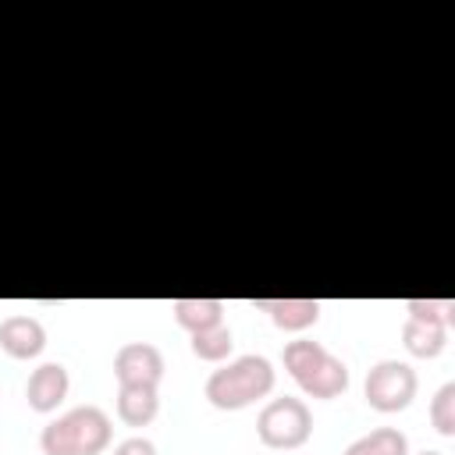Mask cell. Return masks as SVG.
Returning <instances> with one entry per match:
<instances>
[{"instance_id":"obj_4","label":"cell","mask_w":455,"mask_h":455,"mask_svg":"<svg viewBox=\"0 0 455 455\" xmlns=\"http://www.w3.org/2000/svg\"><path fill=\"white\" fill-rule=\"evenodd\" d=\"M256 434L267 448L274 451H291V448H302L313 434V416H309V405L302 398H270L259 416H256Z\"/></svg>"},{"instance_id":"obj_12","label":"cell","mask_w":455,"mask_h":455,"mask_svg":"<svg viewBox=\"0 0 455 455\" xmlns=\"http://www.w3.org/2000/svg\"><path fill=\"white\" fill-rule=\"evenodd\" d=\"M171 309H174V320H178L188 334L224 323V302H220V299H174Z\"/></svg>"},{"instance_id":"obj_8","label":"cell","mask_w":455,"mask_h":455,"mask_svg":"<svg viewBox=\"0 0 455 455\" xmlns=\"http://www.w3.org/2000/svg\"><path fill=\"white\" fill-rule=\"evenodd\" d=\"M68 387H71V377H68V366L60 363H43L39 370H32L28 377V387H25V398L36 412H53L64 398H68Z\"/></svg>"},{"instance_id":"obj_1","label":"cell","mask_w":455,"mask_h":455,"mask_svg":"<svg viewBox=\"0 0 455 455\" xmlns=\"http://www.w3.org/2000/svg\"><path fill=\"white\" fill-rule=\"evenodd\" d=\"M206 402L224 412H238L274 391V366L267 355H238L206 377Z\"/></svg>"},{"instance_id":"obj_6","label":"cell","mask_w":455,"mask_h":455,"mask_svg":"<svg viewBox=\"0 0 455 455\" xmlns=\"http://www.w3.org/2000/svg\"><path fill=\"white\" fill-rule=\"evenodd\" d=\"M114 377H117V384L156 387L164 380V352L149 341H128L114 355Z\"/></svg>"},{"instance_id":"obj_5","label":"cell","mask_w":455,"mask_h":455,"mask_svg":"<svg viewBox=\"0 0 455 455\" xmlns=\"http://www.w3.org/2000/svg\"><path fill=\"white\" fill-rule=\"evenodd\" d=\"M416 387H419V377H416V370L409 363L380 359V363L370 366L363 395H366L370 409H377V412H402V409L412 405Z\"/></svg>"},{"instance_id":"obj_3","label":"cell","mask_w":455,"mask_h":455,"mask_svg":"<svg viewBox=\"0 0 455 455\" xmlns=\"http://www.w3.org/2000/svg\"><path fill=\"white\" fill-rule=\"evenodd\" d=\"M284 370L291 373V380L309 395V398H338L348 387V366L331 355L320 341L299 338L284 345Z\"/></svg>"},{"instance_id":"obj_2","label":"cell","mask_w":455,"mask_h":455,"mask_svg":"<svg viewBox=\"0 0 455 455\" xmlns=\"http://www.w3.org/2000/svg\"><path fill=\"white\" fill-rule=\"evenodd\" d=\"M110 416L100 405H78L43 427V455H100L110 444Z\"/></svg>"},{"instance_id":"obj_13","label":"cell","mask_w":455,"mask_h":455,"mask_svg":"<svg viewBox=\"0 0 455 455\" xmlns=\"http://www.w3.org/2000/svg\"><path fill=\"white\" fill-rule=\"evenodd\" d=\"M345 455H409V437L395 427H377L363 437H355Z\"/></svg>"},{"instance_id":"obj_17","label":"cell","mask_w":455,"mask_h":455,"mask_svg":"<svg viewBox=\"0 0 455 455\" xmlns=\"http://www.w3.org/2000/svg\"><path fill=\"white\" fill-rule=\"evenodd\" d=\"M114 455H156V444L149 437H124L114 448Z\"/></svg>"},{"instance_id":"obj_9","label":"cell","mask_w":455,"mask_h":455,"mask_svg":"<svg viewBox=\"0 0 455 455\" xmlns=\"http://www.w3.org/2000/svg\"><path fill=\"white\" fill-rule=\"evenodd\" d=\"M252 306L270 313L274 327H281V331H306L320 320L316 299H252Z\"/></svg>"},{"instance_id":"obj_11","label":"cell","mask_w":455,"mask_h":455,"mask_svg":"<svg viewBox=\"0 0 455 455\" xmlns=\"http://www.w3.org/2000/svg\"><path fill=\"white\" fill-rule=\"evenodd\" d=\"M156 412H160L156 387H146V384H121L117 387V416H121V423L146 427V423L156 419Z\"/></svg>"},{"instance_id":"obj_14","label":"cell","mask_w":455,"mask_h":455,"mask_svg":"<svg viewBox=\"0 0 455 455\" xmlns=\"http://www.w3.org/2000/svg\"><path fill=\"white\" fill-rule=\"evenodd\" d=\"M192 355L203 359V363H224L235 348V334L228 323H217V327H206V331H196L192 334Z\"/></svg>"},{"instance_id":"obj_10","label":"cell","mask_w":455,"mask_h":455,"mask_svg":"<svg viewBox=\"0 0 455 455\" xmlns=\"http://www.w3.org/2000/svg\"><path fill=\"white\" fill-rule=\"evenodd\" d=\"M402 345H405V352L416 355V359H434V355H441L444 345H448V323L409 316V320L402 323Z\"/></svg>"},{"instance_id":"obj_16","label":"cell","mask_w":455,"mask_h":455,"mask_svg":"<svg viewBox=\"0 0 455 455\" xmlns=\"http://www.w3.org/2000/svg\"><path fill=\"white\" fill-rule=\"evenodd\" d=\"M405 313H409V316H419V320L451 323V320H455V302H451V299H409V302H405Z\"/></svg>"},{"instance_id":"obj_18","label":"cell","mask_w":455,"mask_h":455,"mask_svg":"<svg viewBox=\"0 0 455 455\" xmlns=\"http://www.w3.org/2000/svg\"><path fill=\"white\" fill-rule=\"evenodd\" d=\"M419 455H444V451H434V448H427V451H419Z\"/></svg>"},{"instance_id":"obj_7","label":"cell","mask_w":455,"mask_h":455,"mask_svg":"<svg viewBox=\"0 0 455 455\" xmlns=\"http://www.w3.org/2000/svg\"><path fill=\"white\" fill-rule=\"evenodd\" d=\"M0 348L11 359H36L46 348V327L36 316L14 313V316L0 320Z\"/></svg>"},{"instance_id":"obj_15","label":"cell","mask_w":455,"mask_h":455,"mask_svg":"<svg viewBox=\"0 0 455 455\" xmlns=\"http://www.w3.org/2000/svg\"><path fill=\"white\" fill-rule=\"evenodd\" d=\"M430 423L441 437H455V384H441L430 398Z\"/></svg>"}]
</instances>
